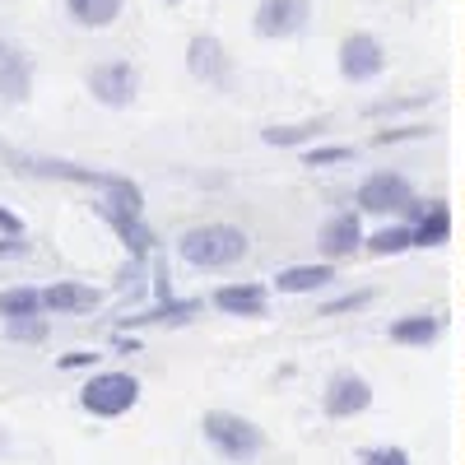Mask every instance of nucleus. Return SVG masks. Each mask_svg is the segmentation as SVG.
Segmentation results:
<instances>
[{
  "label": "nucleus",
  "mask_w": 465,
  "mask_h": 465,
  "mask_svg": "<svg viewBox=\"0 0 465 465\" xmlns=\"http://www.w3.org/2000/svg\"><path fill=\"white\" fill-rule=\"evenodd\" d=\"M344 159H354V149H312V153H307V168H317V163H344Z\"/></svg>",
  "instance_id": "obj_23"
},
{
  "label": "nucleus",
  "mask_w": 465,
  "mask_h": 465,
  "mask_svg": "<svg viewBox=\"0 0 465 465\" xmlns=\"http://www.w3.org/2000/svg\"><path fill=\"white\" fill-rule=\"evenodd\" d=\"M359 205L372 210V214H386V210H410V182L401 173H377L359 186Z\"/></svg>",
  "instance_id": "obj_7"
},
{
  "label": "nucleus",
  "mask_w": 465,
  "mask_h": 465,
  "mask_svg": "<svg viewBox=\"0 0 465 465\" xmlns=\"http://www.w3.org/2000/svg\"><path fill=\"white\" fill-rule=\"evenodd\" d=\"M433 335H438V322L433 317H405V322L391 326V340L396 344H429Z\"/></svg>",
  "instance_id": "obj_18"
},
{
  "label": "nucleus",
  "mask_w": 465,
  "mask_h": 465,
  "mask_svg": "<svg viewBox=\"0 0 465 465\" xmlns=\"http://www.w3.org/2000/svg\"><path fill=\"white\" fill-rule=\"evenodd\" d=\"M331 280V265H289L275 275V289L280 293H312Z\"/></svg>",
  "instance_id": "obj_14"
},
{
  "label": "nucleus",
  "mask_w": 465,
  "mask_h": 465,
  "mask_svg": "<svg viewBox=\"0 0 465 465\" xmlns=\"http://www.w3.org/2000/svg\"><path fill=\"white\" fill-rule=\"evenodd\" d=\"M43 307L47 312H89V307H98V293L84 284H52L43 289Z\"/></svg>",
  "instance_id": "obj_13"
},
{
  "label": "nucleus",
  "mask_w": 465,
  "mask_h": 465,
  "mask_svg": "<svg viewBox=\"0 0 465 465\" xmlns=\"http://www.w3.org/2000/svg\"><path fill=\"white\" fill-rule=\"evenodd\" d=\"M205 442L223 456V460H252V456H261V429L256 423H247L242 414H223V410H214V414H205Z\"/></svg>",
  "instance_id": "obj_2"
},
{
  "label": "nucleus",
  "mask_w": 465,
  "mask_h": 465,
  "mask_svg": "<svg viewBox=\"0 0 465 465\" xmlns=\"http://www.w3.org/2000/svg\"><path fill=\"white\" fill-rule=\"evenodd\" d=\"M98 214H103V219H107L116 232H122V238H126V247L135 252V261H144V256H149V242H153V238H149V228L140 223V214H135V210H122V205L103 201V205H98Z\"/></svg>",
  "instance_id": "obj_11"
},
{
  "label": "nucleus",
  "mask_w": 465,
  "mask_h": 465,
  "mask_svg": "<svg viewBox=\"0 0 465 465\" xmlns=\"http://www.w3.org/2000/svg\"><path fill=\"white\" fill-rule=\"evenodd\" d=\"M377 256H401L405 247H414V232L410 228H381V232H372V242H368Z\"/></svg>",
  "instance_id": "obj_21"
},
{
  "label": "nucleus",
  "mask_w": 465,
  "mask_h": 465,
  "mask_svg": "<svg viewBox=\"0 0 465 465\" xmlns=\"http://www.w3.org/2000/svg\"><path fill=\"white\" fill-rule=\"evenodd\" d=\"M359 242H363V228H359L354 214H335V219L322 228V252H326V256H349Z\"/></svg>",
  "instance_id": "obj_12"
},
{
  "label": "nucleus",
  "mask_w": 465,
  "mask_h": 465,
  "mask_svg": "<svg viewBox=\"0 0 465 465\" xmlns=\"http://www.w3.org/2000/svg\"><path fill=\"white\" fill-rule=\"evenodd\" d=\"M186 65L196 80L205 84H219L223 74H228V61H223V47L214 43V37H191V47H186Z\"/></svg>",
  "instance_id": "obj_10"
},
{
  "label": "nucleus",
  "mask_w": 465,
  "mask_h": 465,
  "mask_svg": "<svg viewBox=\"0 0 465 465\" xmlns=\"http://www.w3.org/2000/svg\"><path fill=\"white\" fill-rule=\"evenodd\" d=\"M135 401H140V381L131 372H98V377H89V386L80 391V405L89 414H98V419L126 414Z\"/></svg>",
  "instance_id": "obj_3"
},
{
  "label": "nucleus",
  "mask_w": 465,
  "mask_h": 465,
  "mask_svg": "<svg viewBox=\"0 0 465 465\" xmlns=\"http://www.w3.org/2000/svg\"><path fill=\"white\" fill-rule=\"evenodd\" d=\"M368 401H372V391H368V381L359 372H335L331 386H326V414H335V419H349V414L368 410Z\"/></svg>",
  "instance_id": "obj_8"
},
{
  "label": "nucleus",
  "mask_w": 465,
  "mask_h": 465,
  "mask_svg": "<svg viewBox=\"0 0 465 465\" xmlns=\"http://www.w3.org/2000/svg\"><path fill=\"white\" fill-rule=\"evenodd\" d=\"M307 135H317V122H307V126H275V131H265V144H302Z\"/></svg>",
  "instance_id": "obj_22"
},
{
  "label": "nucleus",
  "mask_w": 465,
  "mask_h": 465,
  "mask_svg": "<svg viewBox=\"0 0 465 465\" xmlns=\"http://www.w3.org/2000/svg\"><path fill=\"white\" fill-rule=\"evenodd\" d=\"M214 302L223 307V312H232V317H256L265 307V293L256 284H232V289H219Z\"/></svg>",
  "instance_id": "obj_16"
},
{
  "label": "nucleus",
  "mask_w": 465,
  "mask_h": 465,
  "mask_svg": "<svg viewBox=\"0 0 465 465\" xmlns=\"http://www.w3.org/2000/svg\"><path fill=\"white\" fill-rule=\"evenodd\" d=\"M312 10H307V0H261L256 5V33L261 37H293Z\"/></svg>",
  "instance_id": "obj_6"
},
{
  "label": "nucleus",
  "mask_w": 465,
  "mask_h": 465,
  "mask_svg": "<svg viewBox=\"0 0 465 465\" xmlns=\"http://www.w3.org/2000/svg\"><path fill=\"white\" fill-rule=\"evenodd\" d=\"M24 252V238H10V232H5V238H0V256H19Z\"/></svg>",
  "instance_id": "obj_27"
},
{
  "label": "nucleus",
  "mask_w": 465,
  "mask_h": 465,
  "mask_svg": "<svg viewBox=\"0 0 465 465\" xmlns=\"http://www.w3.org/2000/svg\"><path fill=\"white\" fill-rule=\"evenodd\" d=\"M368 465H410V456H405L401 447H381V451L368 456Z\"/></svg>",
  "instance_id": "obj_24"
},
{
  "label": "nucleus",
  "mask_w": 465,
  "mask_h": 465,
  "mask_svg": "<svg viewBox=\"0 0 465 465\" xmlns=\"http://www.w3.org/2000/svg\"><path fill=\"white\" fill-rule=\"evenodd\" d=\"M447 232H451V219H447L442 205H433L429 219H423L419 232H414V247H438V242H447Z\"/></svg>",
  "instance_id": "obj_19"
},
{
  "label": "nucleus",
  "mask_w": 465,
  "mask_h": 465,
  "mask_svg": "<svg viewBox=\"0 0 465 465\" xmlns=\"http://www.w3.org/2000/svg\"><path fill=\"white\" fill-rule=\"evenodd\" d=\"M28 89H33V61L15 43H0V94L10 103H24Z\"/></svg>",
  "instance_id": "obj_9"
},
{
  "label": "nucleus",
  "mask_w": 465,
  "mask_h": 465,
  "mask_svg": "<svg viewBox=\"0 0 465 465\" xmlns=\"http://www.w3.org/2000/svg\"><path fill=\"white\" fill-rule=\"evenodd\" d=\"M5 335L19 340V344H43L47 340V322H43V312H33V317H5Z\"/></svg>",
  "instance_id": "obj_20"
},
{
  "label": "nucleus",
  "mask_w": 465,
  "mask_h": 465,
  "mask_svg": "<svg viewBox=\"0 0 465 465\" xmlns=\"http://www.w3.org/2000/svg\"><path fill=\"white\" fill-rule=\"evenodd\" d=\"M381 65H386V56H381L377 37H368V33L344 37V47H340V74L344 80L363 84V80H372V74H381Z\"/></svg>",
  "instance_id": "obj_5"
},
{
  "label": "nucleus",
  "mask_w": 465,
  "mask_h": 465,
  "mask_svg": "<svg viewBox=\"0 0 465 465\" xmlns=\"http://www.w3.org/2000/svg\"><path fill=\"white\" fill-rule=\"evenodd\" d=\"M177 252L196 270H219V265H232V261L247 256V232L232 228V223H196V228L182 232Z\"/></svg>",
  "instance_id": "obj_1"
},
{
  "label": "nucleus",
  "mask_w": 465,
  "mask_h": 465,
  "mask_svg": "<svg viewBox=\"0 0 465 465\" xmlns=\"http://www.w3.org/2000/svg\"><path fill=\"white\" fill-rule=\"evenodd\" d=\"M368 298H372V293H349V298H340V302H331V307H326V312H344V307H363Z\"/></svg>",
  "instance_id": "obj_26"
},
{
  "label": "nucleus",
  "mask_w": 465,
  "mask_h": 465,
  "mask_svg": "<svg viewBox=\"0 0 465 465\" xmlns=\"http://www.w3.org/2000/svg\"><path fill=\"white\" fill-rule=\"evenodd\" d=\"M140 89V70L131 61H107L98 70H89V94L103 103V107H126Z\"/></svg>",
  "instance_id": "obj_4"
},
{
  "label": "nucleus",
  "mask_w": 465,
  "mask_h": 465,
  "mask_svg": "<svg viewBox=\"0 0 465 465\" xmlns=\"http://www.w3.org/2000/svg\"><path fill=\"white\" fill-rule=\"evenodd\" d=\"M65 10L84 28H107L116 15H122V0H65Z\"/></svg>",
  "instance_id": "obj_15"
},
{
  "label": "nucleus",
  "mask_w": 465,
  "mask_h": 465,
  "mask_svg": "<svg viewBox=\"0 0 465 465\" xmlns=\"http://www.w3.org/2000/svg\"><path fill=\"white\" fill-rule=\"evenodd\" d=\"M0 232H10V238H24V223H19V214H10L5 205H0Z\"/></svg>",
  "instance_id": "obj_25"
},
{
  "label": "nucleus",
  "mask_w": 465,
  "mask_h": 465,
  "mask_svg": "<svg viewBox=\"0 0 465 465\" xmlns=\"http://www.w3.org/2000/svg\"><path fill=\"white\" fill-rule=\"evenodd\" d=\"M43 312V293L37 289H5L0 293V317H33Z\"/></svg>",
  "instance_id": "obj_17"
},
{
  "label": "nucleus",
  "mask_w": 465,
  "mask_h": 465,
  "mask_svg": "<svg viewBox=\"0 0 465 465\" xmlns=\"http://www.w3.org/2000/svg\"><path fill=\"white\" fill-rule=\"evenodd\" d=\"M94 359H98V354H65V359H61V368H89Z\"/></svg>",
  "instance_id": "obj_28"
}]
</instances>
